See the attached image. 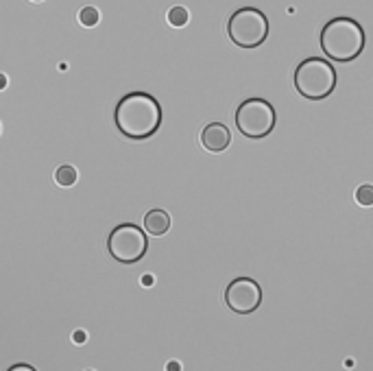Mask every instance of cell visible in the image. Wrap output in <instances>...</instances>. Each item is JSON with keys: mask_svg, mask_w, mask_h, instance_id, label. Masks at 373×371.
Wrapping results in <instances>:
<instances>
[{"mask_svg": "<svg viewBox=\"0 0 373 371\" xmlns=\"http://www.w3.org/2000/svg\"><path fill=\"white\" fill-rule=\"evenodd\" d=\"M168 24L170 26H186L188 24V9L186 7H173L168 11Z\"/></svg>", "mask_w": 373, "mask_h": 371, "instance_id": "obj_13", "label": "cell"}, {"mask_svg": "<svg viewBox=\"0 0 373 371\" xmlns=\"http://www.w3.org/2000/svg\"><path fill=\"white\" fill-rule=\"evenodd\" d=\"M166 371H182V365L180 363H168Z\"/></svg>", "mask_w": 373, "mask_h": 371, "instance_id": "obj_16", "label": "cell"}, {"mask_svg": "<svg viewBox=\"0 0 373 371\" xmlns=\"http://www.w3.org/2000/svg\"><path fill=\"white\" fill-rule=\"evenodd\" d=\"M149 249V238L134 223H122L113 228L107 238V251L120 265H136L140 262Z\"/></svg>", "mask_w": 373, "mask_h": 371, "instance_id": "obj_6", "label": "cell"}, {"mask_svg": "<svg viewBox=\"0 0 373 371\" xmlns=\"http://www.w3.org/2000/svg\"><path fill=\"white\" fill-rule=\"evenodd\" d=\"M227 38L240 48H257L269 38V18L255 7H242L227 20Z\"/></svg>", "mask_w": 373, "mask_h": 371, "instance_id": "obj_4", "label": "cell"}, {"mask_svg": "<svg viewBox=\"0 0 373 371\" xmlns=\"http://www.w3.org/2000/svg\"><path fill=\"white\" fill-rule=\"evenodd\" d=\"M88 371H92V369H88Z\"/></svg>", "mask_w": 373, "mask_h": 371, "instance_id": "obj_19", "label": "cell"}, {"mask_svg": "<svg viewBox=\"0 0 373 371\" xmlns=\"http://www.w3.org/2000/svg\"><path fill=\"white\" fill-rule=\"evenodd\" d=\"M295 90L308 101H323L336 88V68L323 57H308L295 68Z\"/></svg>", "mask_w": 373, "mask_h": 371, "instance_id": "obj_3", "label": "cell"}, {"mask_svg": "<svg viewBox=\"0 0 373 371\" xmlns=\"http://www.w3.org/2000/svg\"><path fill=\"white\" fill-rule=\"evenodd\" d=\"M74 341H77V345H81V343L86 341V334H84V332H77V334H74Z\"/></svg>", "mask_w": 373, "mask_h": 371, "instance_id": "obj_15", "label": "cell"}, {"mask_svg": "<svg viewBox=\"0 0 373 371\" xmlns=\"http://www.w3.org/2000/svg\"><path fill=\"white\" fill-rule=\"evenodd\" d=\"M201 144L209 153H223L232 144V132L223 123H209L201 132Z\"/></svg>", "mask_w": 373, "mask_h": 371, "instance_id": "obj_8", "label": "cell"}, {"mask_svg": "<svg viewBox=\"0 0 373 371\" xmlns=\"http://www.w3.org/2000/svg\"><path fill=\"white\" fill-rule=\"evenodd\" d=\"M113 123L125 138L136 142L147 140L161 127V105L147 92H129L118 101Z\"/></svg>", "mask_w": 373, "mask_h": 371, "instance_id": "obj_1", "label": "cell"}, {"mask_svg": "<svg viewBox=\"0 0 373 371\" xmlns=\"http://www.w3.org/2000/svg\"><path fill=\"white\" fill-rule=\"evenodd\" d=\"M356 203L363 207H371L373 205V186L371 184H363L356 190Z\"/></svg>", "mask_w": 373, "mask_h": 371, "instance_id": "obj_12", "label": "cell"}, {"mask_svg": "<svg viewBox=\"0 0 373 371\" xmlns=\"http://www.w3.org/2000/svg\"><path fill=\"white\" fill-rule=\"evenodd\" d=\"M365 29L360 26V22L347 18V15H338V18L328 20L319 35V46L323 55L338 63H349L356 57H360L365 51Z\"/></svg>", "mask_w": 373, "mask_h": 371, "instance_id": "obj_2", "label": "cell"}, {"mask_svg": "<svg viewBox=\"0 0 373 371\" xmlns=\"http://www.w3.org/2000/svg\"><path fill=\"white\" fill-rule=\"evenodd\" d=\"M225 303L236 315H251L262 303V288L251 278H236L225 288Z\"/></svg>", "mask_w": 373, "mask_h": 371, "instance_id": "obj_7", "label": "cell"}, {"mask_svg": "<svg viewBox=\"0 0 373 371\" xmlns=\"http://www.w3.org/2000/svg\"><path fill=\"white\" fill-rule=\"evenodd\" d=\"M144 230H147L151 236H164L170 230V216L166 210H149L144 214Z\"/></svg>", "mask_w": 373, "mask_h": 371, "instance_id": "obj_9", "label": "cell"}, {"mask_svg": "<svg viewBox=\"0 0 373 371\" xmlns=\"http://www.w3.org/2000/svg\"><path fill=\"white\" fill-rule=\"evenodd\" d=\"M101 20V13L96 7H84L79 13V22L84 24V26H96Z\"/></svg>", "mask_w": 373, "mask_h": 371, "instance_id": "obj_11", "label": "cell"}, {"mask_svg": "<svg viewBox=\"0 0 373 371\" xmlns=\"http://www.w3.org/2000/svg\"><path fill=\"white\" fill-rule=\"evenodd\" d=\"M7 371H35V367L31 365H24V363H18V365H11Z\"/></svg>", "mask_w": 373, "mask_h": 371, "instance_id": "obj_14", "label": "cell"}, {"mask_svg": "<svg viewBox=\"0 0 373 371\" xmlns=\"http://www.w3.org/2000/svg\"><path fill=\"white\" fill-rule=\"evenodd\" d=\"M142 284H144V286H151V284H153V278H151V276H144V278H142Z\"/></svg>", "mask_w": 373, "mask_h": 371, "instance_id": "obj_17", "label": "cell"}, {"mask_svg": "<svg viewBox=\"0 0 373 371\" xmlns=\"http://www.w3.org/2000/svg\"><path fill=\"white\" fill-rule=\"evenodd\" d=\"M55 182L63 188H70L77 184V168L70 164H63L55 171Z\"/></svg>", "mask_w": 373, "mask_h": 371, "instance_id": "obj_10", "label": "cell"}, {"mask_svg": "<svg viewBox=\"0 0 373 371\" xmlns=\"http://www.w3.org/2000/svg\"><path fill=\"white\" fill-rule=\"evenodd\" d=\"M278 123L275 107L264 99H247L236 109V127L238 132L249 140L267 138Z\"/></svg>", "mask_w": 373, "mask_h": 371, "instance_id": "obj_5", "label": "cell"}, {"mask_svg": "<svg viewBox=\"0 0 373 371\" xmlns=\"http://www.w3.org/2000/svg\"><path fill=\"white\" fill-rule=\"evenodd\" d=\"M33 3H42V0H33Z\"/></svg>", "mask_w": 373, "mask_h": 371, "instance_id": "obj_18", "label": "cell"}]
</instances>
